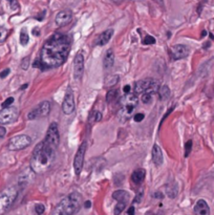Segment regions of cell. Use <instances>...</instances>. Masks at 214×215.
I'll return each instance as SVG.
<instances>
[{"instance_id":"obj_9","label":"cell","mask_w":214,"mask_h":215,"mask_svg":"<svg viewBox=\"0 0 214 215\" xmlns=\"http://www.w3.org/2000/svg\"><path fill=\"white\" fill-rule=\"evenodd\" d=\"M19 116V111L16 107L9 106L0 110V125L11 124L15 122Z\"/></svg>"},{"instance_id":"obj_7","label":"cell","mask_w":214,"mask_h":215,"mask_svg":"<svg viewBox=\"0 0 214 215\" xmlns=\"http://www.w3.org/2000/svg\"><path fill=\"white\" fill-rule=\"evenodd\" d=\"M44 142L47 145L52 146V147L56 148L58 147L59 142H60V134H59V129L57 123L53 122L52 124L48 126L47 132H46V136L44 138Z\"/></svg>"},{"instance_id":"obj_48","label":"cell","mask_w":214,"mask_h":215,"mask_svg":"<svg viewBox=\"0 0 214 215\" xmlns=\"http://www.w3.org/2000/svg\"><path fill=\"white\" fill-rule=\"evenodd\" d=\"M156 1H158V2H161V3H162V0H156Z\"/></svg>"},{"instance_id":"obj_42","label":"cell","mask_w":214,"mask_h":215,"mask_svg":"<svg viewBox=\"0 0 214 215\" xmlns=\"http://www.w3.org/2000/svg\"><path fill=\"white\" fill-rule=\"evenodd\" d=\"M130 89H131L130 85H126V86H124V87H123V90H124V93H126V95H127V93H129Z\"/></svg>"},{"instance_id":"obj_14","label":"cell","mask_w":214,"mask_h":215,"mask_svg":"<svg viewBox=\"0 0 214 215\" xmlns=\"http://www.w3.org/2000/svg\"><path fill=\"white\" fill-rule=\"evenodd\" d=\"M172 52V58L174 60H180L187 58L189 55V48L184 44H176L171 48Z\"/></svg>"},{"instance_id":"obj_25","label":"cell","mask_w":214,"mask_h":215,"mask_svg":"<svg viewBox=\"0 0 214 215\" xmlns=\"http://www.w3.org/2000/svg\"><path fill=\"white\" fill-rule=\"evenodd\" d=\"M119 76L118 75H111L109 76V77L106 78L105 80V83H106V86H108V87H111V86L115 85V84L119 82Z\"/></svg>"},{"instance_id":"obj_28","label":"cell","mask_w":214,"mask_h":215,"mask_svg":"<svg viewBox=\"0 0 214 215\" xmlns=\"http://www.w3.org/2000/svg\"><path fill=\"white\" fill-rule=\"evenodd\" d=\"M117 97H118V91L111 89V90H109L108 93H107V95H106V101H107V102H112L113 100L117 99Z\"/></svg>"},{"instance_id":"obj_6","label":"cell","mask_w":214,"mask_h":215,"mask_svg":"<svg viewBox=\"0 0 214 215\" xmlns=\"http://www.w3.org/2000/svg\"><path fill=\"white\" fill-rule=\"evenodd\" d=\"M31 144H32V138L26 134H20V136H16L12 138L9 141L7 147L12 151H17V150H21L28 147Z\"/></svg>"},{"instance_id":"obj_5","label":"cell","mask_w":214,"mask_h":215,"mask_svg":"<svg viewBox=\"0 0 214 215\" xmlns=\"http://www.w3.org/2000/svg\"><path fill=\"white\" fill-rule=\"evenodd\" d=\"M160 89V85L156 80L152 79V78H148V79L141 80L135 83L134 86V91L135 93H156Z\"/></svg>"},{"instance_id":"obj_4","label":"cell","mask_w":214,"mask_h":215,"mask_svg":"<svg viewBox=\"0 0 214 215\" xmlns=\"http://www.w3.org/2000/svg\"><path fill=\"white\" fill-rule=\"evenodd\" d=\"M17 196H18L17 187H9L0 193V215L3 214L13 205Z\"/></svg>"},{"instance_id":"obj_40","label":"cell","mask_w":214,"mask_h":215,"mask_svg":"<svg viewBox=\"0 0 214 215\" xmlns=\"http://www.w3.org/2000/svg\"><path fill=\"white\" fill-rule=\"evenodd\" d=\"M9 71H11V70H9V68H5L4 70H2V71L0 73V78H1V79H4V78L9 74Z\"/></svg>"},{"instance_id":"obj_23","label":"cell","mask_w":214,"mask_h":215,"mask_svg":"<svg viewBox=\"0 0 214 215\" xmlns=\"http://www.w3.org/2000/svg\"><path fill=\"white\" fill-rule=\"evenodd\" d=\"M112 197L118 200V202H125L128 203L129 198H130V195L127 191L125 190H117L112 193Z\"/></svg>"},{"instance_id":"obj_39","label":"cell","mask_w":214,"mask_h":215,"mask_svg":"<svg viewBox=\"0 0 214 215\" xmlns=\"http://www.w3.org/2000/svg\"><path fill=\"white\" fill-rule=\"evenodd\" d=\"M173 109H174V107H171V108H169V109H168V111H167V112H166V113H165V114H164V117H163L162 121H161V123H160V128H161V126H162V124H163V122H164V120H165V119L167 118V117L169 116L170 113L172 112V110H173Z\"/></svg>"},{"instance_id":"obj_30","label":"cell","mask_w":214,"mask_h":215,"mask_svg":"<svg viewBox=\"0 0 214 215\" xmlns=\"http://www.w3.org/2000/svg\"><path fill=\"white\" fill-rule=\"evenodd\" d=\"M143 43H144L145 45H149V44H154L156 43V39H154V37L152 36H146L144 39H143Z\"/></svg>"},{"instance_id":"obj_31","label":"cell","mask_w":214,"mask_h":215,"mask_svg":"<svg viewBox=\"0 0 214 215\" xmlns=\"http://www.w3.org/2000/svg\"><path fill=\"white\" fill-rule=\"evenodd\" d=\"M191 149H192V141L189 140L185 144V156H186V157H188V156H189L190 152H191Z\"/></svg>"},{"instance_id":"obj_45","label":"cell","mask_w":214,"mask_h":215,"mask_svg":"<svg viewBox=\"0 0 214 215\" xmlns=\"http://www.w3.org/2000/svg\"><path fill=\"white\" fill-rule=\"evenodd\" d=\"M153 196H154V197H158V198L162 199L163 197H164V195H163L161 192H156V193H154V194H153Z\"/></svg>"},{"instance_id":"obj_44","label":"cell","mask_w":214,"mask_h":215,"mask_svg":"<svg viewBox=\"0 0 214 215\" xmlns=\"http://www.w3.org/2000/svg\"><path fill=\"white\" fill-rule=\"evenodd\" d=\"M91 207V203H90V200H86L85 203H84V208L85 209H88Z\"/></svg>"},{"instance_id":"obj_29","label":"cell","mask_w":214,"mask_h":215,"mask_svg":"<svg viewBox=\"0 0 214 215\" xmlns=\"http://www.w3.org/2000/svg\"><path fill=\"white\" fill-rule=\"evenodd\" d=\"M90 119H91V121L95 123L100 122V121L102 120V113L100 112V111H93V112L91 113V116H90Z\"/></svg>"},{"instance_id":"obj_12","label":"cell","mask_w":214,"mask_h":215,"mask_svg":"<svg viewBox=\"0 0 214 215\" xmlns=\"http://www.w3.org/2000/svg\"><path fill=\"white\" fill-rule=\"evenodd\" d=\"M84 71V56L81 52H79L74 60V76L76 79H80Z\"/></svg>"},{"instance_id":"obj_37","label":"cell","mask_w":214,"mask_h":215,"mask_svg":"<svg viewBox=\"0 0 214 215\" xmlns=\"http://www.w3.org/2000/svg\"><path fill=\"white\" fill-rule=\"evenodd\" d=\"M28 66H29V58L26 57V58H24V59L22 60V62H21V68H22V69H27Z\"/></svg>"},{"instance_id":"obj_18","label":"cell","mask_w":214,"mask_h":215,"mask_svg":"<svg viewBox=\"0 0 214 215\" xmlns=\"http://www.w3.org/2000/svg\"><path fill=\"white\" fill-rule=\"evenodd\" d=\"M134 107H121L119 113H118V117H119V120L121 123H125L131 118L133 111H134Z\"/></svg>"},{"instance_id":"obj_33","label":"cell","mask_w":214,"mask_h":215,"mask_svg":"<svg viewBox=\"0 0 214 215\" xmlns=\"http://www.w3.org/2000/svg\"><path fill=\"white\" fill-rule=\"evenodd\" d=\"M45 211V207L42 204H37L35 206V212L37 213V215H42Z\"/></svg>"},{"instance_id":"obj_46","label":"cell","mask_w":214,"mask_h":215,"mask_svg":"<svg viewBox=\"0 0 214 215\" xmlns=\"http://www.w3.org/2000/svg\"><path fill=\"white\" fill-rule=\"evenodd\" d=\"M206 35H207V32H206V31H203V34H202V37L206 36Z\"/></svg>"},{"instance_id":"obj_11","label":"cell","mask_w":214,"mask_h":215,"mask_svg":"<svg viewBox=\"0 0 214 215\" xmlns=\"http://www.w3.org/2000/svg\"><path fill=\"white\" fill-rule=\"evenodd\" d=\"M62 110L65 114H72L74 110V91L70 87H67L65 91V97H64L63 103H62Z\"/></svg>"},{"instance_id":"obj_43","label":"cell","mask_w":214,"mask_h":215,"mask_svg":"<svg viewBox=\"0 0 214 215\" xmlns=\"http://www.w3.org/2000/svg\"><path fill=\"white\" fill-rule=\"evenodd\" d=\"M128 215H134V207L133 206H131L128 209Z\"/></svg>"},{"instance_id":"obj_21","label":"cell","mask_w":214,"mask_h":215,"mask_svg":"<svg viewBox=\"0 0 214 215\" xmlns=\"http://www.w3.org/2000/svg\"><path fill=\"white\" fill-rule=\"evenodd\" d=\"M103 64L105 68H111L115 64V52L111 48H109L105 54L103 60Z\"/></svg>"},{"instance_id":"obj_20","label":"cell","mask_w":214,"mask_h":215,"mask_svg":"<svg viewBox=\"0 0 214 215\" xmlns=\"http://www.w3.org/2000/svg\"><path fill=\"white\" fill-rule=\"evenodd\" d=\"M145 175H146V171H145L143 168H139V169H135L131 174V181L134 184H141L145 179Z\"/></svg>"},{"instance_id":"obj_27","label":"cell","mask_w":214,"mask_h":215,"mask_svg":"<svg viewBox=\"0 0 214 215\" xmlns=\"http://www.w3.org/2000/svg\"><path fill=\"white\" fill-rule=\"evenodd\" d=\"M127 206V203L125 202H118V204L115 205V215H120L124 209L126 208Z\"/></svg>"},{"instance_id":"obj_16","label":"cell","mask_w":214,"mask_h":215,"mask_svg":"<svg viewBox=\"0 0 214 215\" xmlns=\"http://www.w3.org/2000/svg\"><path fill=\"white\" fill-rule=\"evenodd\" d=\"M194 212L197 215H210V208L206 200L199 199L194 206Z\"/></svg>"},{"instance_id":"obj_34","label":"cell","mask_w":214,"mask_h":215,"mask_svg":"<svg viewBox=\"0 0 214 215\" xmlns=\"http://www.w3.org/2000/svg\"><path fill=\"white\" fill-rule=\"evenodd\" d=\"M151 99H152V95H149V93H143L142 102L144 103V104H148V103H150Z\"/></svg>"},{"instance_id":"obj_36","label":"cell","mask_w":214,"mask_h":215,"mask_svg":"<svg viewBox=\"0 0 214 215\" xmlns=\"http://www.w3.org/2000/svg\"><path fill=\"white\" fill-rule=\"evenodd\" d=\"M9 7L13 11H16V9H19V3L17 0H9Z\"/></svg>"},{"instance_id":"obj_10","label":"cell","mask_w":214,"mask_h":215,"mask_svg":"<svg viewBox=\"0 0 214 215\" xmlns=\"http://www.w3.org/2000/svg\"><path fill=\"white\" fill-rule=\"evenodd\" d=\"M87 149V143L83 142L80 145L79 149H78L77 153L74 155V170L76 175H80L83 169V164H84V156H85V152Z\"/></svg>"},{"instance_id":"obj_1","label":"cell","mask_w":214,"mask_h":215,"mask_svg":"<svg viewBox=\"0 0 214 215\" xmlns=\"http://www.w3.org/2000/svg\"><path fill=\"white\" fill-rule=\"evenodd\" d=\"M70 50V39L67 35L57 33L44 43L40 58L34 62L37 67L53 68L62 65L66 61Z\"/></svg>"},{"instance_id":"obj_15","label":"cell","mask_w":214,"mask_h":215,"mask_svg":"<svg viewBox=\"0 0 214 215\" xmlns=\"http://www.w3.org/2000/svg\"><path fill=\"white\" fill-rule=\"evenodd\" d=\"M137 103H139V100L137 97L133 93H127L125 95L123 98H121L120 100V104L121 107H137Z\"/></svg>"},{"instance_id":"obj_24","label":"cell","mask_w":214,"mask_h":215,"mask_svg":"<svg viewBox=\"0 0 214 215\" xmlns=\"http://www.w3.org/2000/svg\"><path fill=\"white\" fill-rule=\"evenodd\" d=\"M170 88L167 85H163L160 89H158V95H160L161 100H167L170 97Z\"/></svg>"},{"instance_id":"obj_41","label":"cell","mask_w":214,"mask_h":215,"mask_svg":"<svg viewBox=\"0 0 214 215\" xmlns=\"http://www.w3.org/2000/svg\"><path fill=\"white\" fill-rule=\"evenodd\" d=\"M7 133V129L3 126H0V138H3Z\"/></svg>"},{"instance_id":"obj_35","label":"cell","mask_w":214,"mask_h":215,"mask_svg":"<svg viewBox=\"0 0 214 215\" xmlns=\"http://www.w3.org/2000/svg\"><path fill=\"white\" fill-rule=\"evenodd\" d=\"M13 103H14V98H12V97L7 98L4 102L2 103V108H7V107L11 106Z\"/></svg>"},{"instance_id":"obj_38","label":"cell","mask_w":214,"mask_h":215,"mask_svg":"<svg viewBox=\"0 0 214 215\" xmlns=\"http://www.w3.org/2000/svg\"><path fill=\"white\" fill-rule=\"evenodd\" d=\"M144 118H145L144 113H137V114L133 117V120H134L135 122L140 123V122H142V121L144 120Z\"/></svg>"},{"instance_id":"obj_17","label":"cell","mask_w":214,"mask_h":215,"mask_svg":"<svg viewBox=\"0 0 214 215\" xmlns=\"http://www.w3.org/2000/svg\"><path fill=\"white\" fill-rule=\"evenodd\" d=\"M152 161H153L154 165L156 167H160L161 165L164 162V159H163V152L161 150V147L158 145V144H154L153 147H152Z\"/></svg>"},{"instance_id":"obj_3","label":"cell","mask_w":214,"mask_h":215,"mask_svg":"<svg viewBox=\"0 0 214 215\" xmlns=\"http://www.w3.org/2000/svg\"><path fill=\"white\" fill-rule=\"evenodd\" d=\"M82 196L79 192H72L57 205L53 215H74L81 208Z\"/></svg>"},{"instance_id":"obj_26","label":"cell","mask_w":214,"mask_h":215,"mask_svg":"<svg viewBox=\"0 0 214 215\" xmlns=\"http://www.w3.org/2000/svg\"><path fill=\"white\" fill-rule=\"evenodd\" d=\"M28 41H29L28 34H27V32H26V28L24 27V28L21 30V33H20V44L24 46L28 43Z\"/></svg>"},{"instance_id":"obj_2","label":"cell","mask_w":214,"mask_h":215,"mask_svg":"<svg viewBox=\"0 0 214 215\" xmlns=\"http://www.w3.org/2000/svg\"><path fill=\"white\" fill-rule=\"evenodd\" d=\"M56 157V148L43 142L34 148L31 160V168L35 173H44L52 167Z\"/></svg>"},{"instance_id":"obj_8","label":"cell","mask_w":214,"mask_h":215,"mask_svg":"<svg viewBox=\"0 0 214 215\" xmlns=\"http://www.w3.org/2000/svg\"><path fill=\"white\" fill-rule=\"evenodd\" d=\"M50 111V103L48 101H43L38 104L32 111H29L27 114L28 120H35L37 118H44Z\"/></svg>"},{"instance_id":"obj_32","label":"cell","mask_w":214,"mask_h":215,"mask_svg":"<svg viewBox=\"0 0 214 215\" xmlns=\"http://www.w3.org/2000/svg\"><path fill=\"white\" fill-rule=\"evenodd\" d=\"M7 34H9V32H7V28H4V27H0V42H3V41L7 39Z\"/></svg>"},{"instance_id":"obj_22","label":"cell","mask_w":214,"mask_h":215,"mask_svg":"<svg viewBox=\"0 0 214 215\" xmlns=\"http://www.w3.org/2000/svg\"><path fill=\"white\" fill-rule=\"evenodd\" d=\"M112 35H113V30H112V28H109V30L103 32L99 36V38H98L97 44H98V45H105L106 43L108 42V41L111 39Z\"/></svg>"},{"instance_id":"obj_47","label":"cell","mask_w":214,"mask_h":215,"mask_svg":"<svg viewBox=\"0 0 214 215\" xmlns=\"http://www.w3.org/2000/svg\"><path fill=\"white\" fill-rule=\"evenodd\" d=\"M26 87H27V84H25V85L21 86V89H23V88H26Z\"/></svg>"},{"instance_id":"obj_19","label":"cell","mask_w":214,"mask_h":215,"mask_svg":"<svg viewBox=\"0 0 214 215\" xmlns=\"http://www.w3.org/2000/svg\"><path fill=\"white\" fill-rule=\"evenodd\" d=\"M166 194L168 195V197L171 199L175 198L178 194V187L177 184L175 183L174 181H171L166 185Z\"/></svg>"},{"instance_id":"obj_13","label":"cell","mask_w":214,"mask_h":215,"mask_svg":"<svg viewBox=\"0 0 214 215\" xmlns=\"http://www.w3.org/2000/svg\"><path fill=\"white\" fill-rule=\"evenodd\" d=\"M72 19V13L69 9H64L61 11L57 14L56 18H55V22L58 26H64V25L68 24Z\"/></svg>"}]
</instances>
